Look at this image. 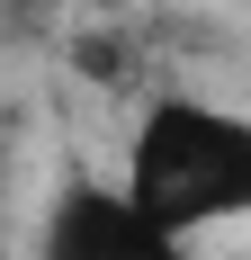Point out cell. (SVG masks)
<instances>
[{
	"label": "cell",
	"instance_id": "cell-2",
	"mask_svg": "<svg viewBox=\"0 0 251 260\" xmlns=\"http://www.w3.org/2000/svg\"><path fill=\"white\" fill-rule=\"evenodd\" d=\"M36 260H198V251L162 234L117 180H63L36 234Z\"/></svg>",
	"mask_w": 251,
	"mask_h": 260
},
{
	"label": "cell",
	"instance_id": "cell-1",
	"mask_svg": "<svg viewBox=\"0 0 251 260\" xmlns=\"http://www.w3.org/2000/svg\"><path fill=\"white\" fill-rule=\"evenodd\" d=\"M125 198L162 224V234H215L251 215V117L206 99H152L125 135Z\"/></svg>",
	"mask_w": 251,
	"mask_h": 260
}]
</instances>
